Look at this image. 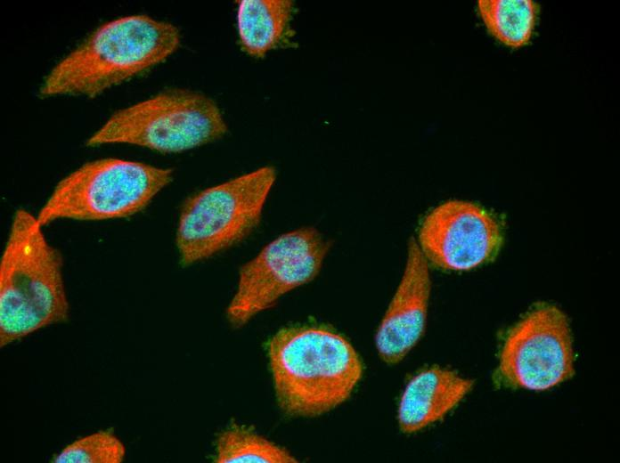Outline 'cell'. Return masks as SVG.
I'll use <instances>...</instances> for the list:
<instances>
[{
  "instance_id": "1",
  "label": "cell",
  "mask_w": 620,
  "mask_h": 463,
  "mask_svg": "<svg viewBox=\"0 0 620 463\" xmlns=\"http://www.w3.org/2000/svg\"><path fill=\"white\" fill-rule=\"evenodd\" d=\"M178 28L147 15L123 16L96 28L56 63L42 97H94L163 62L180 45Z\"/></svg>"
},
{
  "instance_id": "2",
  "label": "cell",
  "mask_w": 620,
  "mask_h": 463,
  "mask_svg": "<svg viewBox=\"0 0 620 463\" xmlns=\"http://www.w3.org/2000/svg\"><path fill=\"white\" fill-rule=\"evenodd\" d=\"M267 350L278 404L290 416L330 411L351 395L362 378L355 349L326 327L283 328L272 337Z\"/></svg>"
},
{
  "instance_id": "3",
  "label": "cell",
  "mask_w": 620,
  "mask_h": 463,
  "mask_svg": "<svg viewBox=\"0 0 620 463\" xmlns=\"http://www.w3.org/2000/svg\"><path fill=\"white\" fill-rule=\"evenodd\" d=\"M62 266L36 216L17 209L0 259L1 348L68 320Z\"/></svg>"
},
{
  "instance_id": "4",
  "label": "cell",
  "mask_w": 620,
  "mask_h": 463,
  "mask_svg": "<svg viewBox=\"0 0 620 463\" xmlns=\"http://www.w3.org/2000/svg\"><path fill=\"white\" fill-rule=\"evenodd\" d=\"M172 177L171 168L115 158L95 159L62 178L36 218L44 227L59 219L128 217L144 209Z\"/></svg>"
},
{
  "instance_id": "5",
  "label": "cell",
  "mask_w": 620,
  "mask_h": 463,
  "mask_svg": "<svg viewBox=\"0 0 620 463\" xmlns=\"http://www.w3.org/2000/svg\"><path fill=\"white\" fill-rule=\"evenodd\" d=\"M226 132L222 112L211 98L174 88L117 110L86 145L125 143L176 153L209 143Z\"/></svg>"
},
{
  "instance_id": "6",
  "label": "cell",
  "mask_w": 620,
  "mask_h": 463,
  "mask_svg": "<svg viewBox=\"0 0 620 463\" xmlns=\"http://www.w3.org/2000/svg\"><path fill=\"white\" fill-rule=\"evenodd\" d=\"M275 179V169L263 167L189 197L175 234L181 264L208 259L245 240L259 224Z\"/></svg>"
},
{
  "instance_id": "7",
  "label": "cell",
  "mask_w": 620,
  "mask_h": 463,
  "mask_svg": "<svg viewBox=\"0 0 620 463\" xmlns=\"http://www.w3.org/2000/svg\"><path fill=\"white\" fill-rule=\"evenodd\" d=\"M330 243L314 227L281 234L240 270L236 292L226 317L235 328L271 308L290 290L319 273Z\"/></svg>"
},
{
  "instance_id": "8",
  "label": "cell",
  "mask_w": 620,
  "mask_h": 463,
  "mask_svg": "<svg viewBox=\"0 0 620 463\" xmlns=\"http://www.w3.org/2000/svg\"><path fill=\"white\" fill-rule=\"evenodd\" d=\"M574 373L571 329L559 307L539 305L508 332L498 366L504 384L543 391L569 379Z\"/></svg>"
},
{
  "instance_id": "9",
  "label": "cell",
  "mask_w": 620,
  "mask_h": 463,
  "mask_svg": "<svg viewBox=\"0 0 620 463\" xmlns=\"http://www.w3.org/2000/svg\"><path fill=\"white\" fill-rule=\"evenodd\" d=\"M418 238L428 262L444 270L468 271L494 258L503 234L494 214L476 203L453 199L424 217Z\"/></svg>"
},
{
  "instance_id": "10",
  "label": "cell",
  "mask_w": 620,
  "mask_h": 463,
  "mask_svg": "<svg viewBox=\"0 0 620 463\" xmlns=\"http://www.w3.org/2000/svg\"><path fill=\"white\" fill-rule=\"evenodd\" d=\"M428 264L417 241L411 239L405 268L375 336L380 359L401 361L421 337L430 296Z\"/></svg>"
},
{
  "instance_id": "11",
  "label": "cell",
  "mask_w": 620,
  "mask_h": 463,
  "mask_svg": "<svg viewBox=\"0 0 620 463\" xmlns=\"http://www.w3.org/2000/svg\"><path fill=\"white\" fill-rule=\"evenodd\" d=\"M473 381L456 372L431 367L406 385L397 410L400 429L414 433L439 420L471 390Z\"/></svg>"
},
{
  "instance_id": "12",
  "label": "cell",
  "mask_w": 620,
  "mask_h": 463,
  "mask_svg": "<svg viewBox=\"0 0 620 463\" xmlns=\"http://www.w3.org/2000/svg\"><path fill=\"white\" fill-rule=\"evenodd\" d=\"M291 0H242L237 9V29L242 50L262 58L277 47L290 30Z\"/></svg>"
},
{
  "instance_id": "13",
  "label": "cell",
  "mask_w": 620,
  "mask_h": 463,
  "mask_svg": "<svg viewBox=\"0 0 620 463\" xmlns=\"http://www.w3.org/2000/svg\"><path fill=\"white\" fill-rule=\"evenodd\" d=\"M538 10L533 0L477 1V12L488 32L511 48L523 47L531 41Z\"/></svg>"
},
{
  "instance_id": "14",
  "label": "cell",
  "mask_w": 620,
  "mask_h": 463,
  "mask_svg": "<svg viewBox=\"0 0 620 463\" xmlns=\"http://www.w3.org/2000/svg\"><path fill=\"white\" fill-rule=\"evenodd\" d=\"M215 462H297L284 448L249 429L232 426L222 432L216 445Z\"/></svg>"
},
{
  "instance_id": "15",
  "label": "cell",
  "mask_w": 620,
  "mask_h": 463,
  "mask_svg": "<svg viewBox=\"0 0 620 463\" xmlns=\"http://www.w3.org/2000/svg\"><path fill=\"white\" fill-rule=\"evenodd\" d=\"M126 447L113 433L101 430L73 441L52 459L54 463H121Z\"/></svg>"
}]
</instances>
